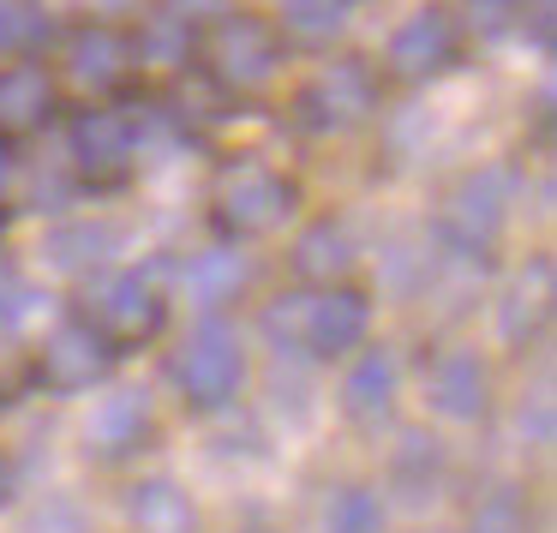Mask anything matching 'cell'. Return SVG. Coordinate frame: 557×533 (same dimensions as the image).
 Segmentation results:
<instances>
[{"label": "cell", "mask_w": 557, "mask_h": 533, "mask_svg": "<svg viewBox=\"0 0 557 533\" xmlns=\"http://www.w3.org/2000/svg\"><path fill=\"white\" fill-rule=\"evenodd\" d=\"M169 377L181 384L186 401H198V408H222V401L240 389V377H246V348H240V336H234L222 318L193 324V330L181 336V348L169 354Z\"/></svg>", "instance_id": "cell-1"}, {"label": "cell", "mask_w": 557, "mask_h": 533, "mask_svg": "<svg viewBox=\"0 0 557 533\" xmlns=\"http://www.w3.org/2000/svg\"><path fill=\"white\" fill-rule=\"evenodd\" d=\"M372 330V306L354 288H324V294H300L294 300V342L318 360H336V354H354Z\"/></svg>", "instance_id": "cell-2"}, {"label": "cell", "mask_w": 557, "mask_h": 533, "mask_svg": "<svg viewBox=\"0 0 557 533\" xmlns=\"http://www.w3.org/2000/svg\"><path fill=\"white\" fill-rule=\"evenodd\" d=\"M90 324L102 330V336H121V342H138V336H157L162 330V294L150 288L138 270H109V276H97V288H90Z\"/></svg>", "instance_id": "cell-3"}, {"label": "cell", "mask_w": 557, "mask_h": 533, "mask_svg": "<svg viewBox=\"0 0 557 533\" xmlns=\"http://www.w3.org/2000/svg\"><path fill=\"white\" fill-rule=\"evenodd\" d=\"M509 198H516V174L509 169H480L456 198H449V240L461 252H485L497 240V228L509 222Z\"/></svg>", "instance_id": "cell-4"}, {"label": "cell", "mask_w": 557, "mask_h": 533, "mask_svg": "<svg viewBox=\"0 0 557 533\" xmlns=\"http://www.w3.org/2000/svg\"><path fill=\"white\" fill-rule=\"evenodd\" d=\"M288 210H294V186L276 169H264V162L228 169V181H222V216L240 234H276L288 222Z\"/></svg>", "instance_id": "cell-5"}, {"label": "cell", "mask_w": 557, "mask_h": 533, "mask_svg": "<svg viewBox=\"0 0 557 533\" xmlns=\"http://www.w3.org/2000/svg\"><path fill=\"white\" fill-rule=\"evenodd\" d=\"M109 360H114L109 336L97 324H85V318H66V324H54L42 336V377L54 389H97Z\"/></svg>", "instance_id": "cell-6"}, {"label": "cell", "mask_w": 557, "mask_h": 533, "mask_svg": "<svg viewBox=\"0 0 557 533\" xmlns=\"http://www.w3.org/2000/svg\"><path fill=\"white\" fill-rule=\"evenodd\" d=\"M485 365L473 348H444L432 360V372H425V408L437 413V420L449 425H468L485 413Z\"/></svg>", "instance_id": "cell-7"}, {"label": "cell", "mask_w": 557, "mask_h": 533, "mask_svg": "<svg viewBox=\"0 0 557 533\" xmlns=\"http://www.w3.org/2000/svg\"><path fill=\"white\" fill-rule=\"evenodd\" d=\"M449 49H456V18H449L444 7H413V13L389 30V66L408 73V78L437 73V66L449 61Z\"/></svg>", "instance_id": "cell-8"}, {"label": "cell", "mask_w": 557, "mask_h": 533, "mask_svg": "<svg viewBox=\"0 0 557 533\" xmlns=\"http://www.w3.org/2000/svg\"><path fill=\"white\" fill-rule=\"evenodd\" d=\"M216 61L240 90H258L282 73V42L264 18H228L222 37H216Z\"/></svg>", "instance_id": "cell-9"}, {"label": "cell", "mask_w": 557, "mask_h": 533, "mask_svg": "<svg viewBox=\"0 0 557 533\" xmlns=\"http://www.w3.org/2000/svg\"><path fill=\"white\" fill-rule=\"evenodd\" d=\"M396 389H401V360L396 348H360L342 377V408L354 413L360 425H377L389 408H396Z\"/></svg>", "instance_id": "cell-10"}, {"label": "cell", "mask_w": 557, "mask_h": 533, "mask_svg": "<svg viewBox=\"0 0 557 533\" xmlns=\"http://www.w3.org/2000/svg\"><path fill=\"white\" fill-rule=\"evenodd\" d=\"M145 432H150V396L138 384H121L109 396H97V408L85 420L90 449H102V456H126L133 444H145Z\"/></svg>", "instance_id": "cell-11"}, {"label": "cell", "mask_w": 557, "mask_h": 533, "mask_svg": "<svg viewBox=\"0 0 557 533\" xmlns=\"http://www.w3.org/2000/svg\"><path fill=\"white\" fill-rule=\"evenodd\" d=\"M372 102H377L372 73L354 66V61H330L324 73L306 85V109H312V121H324V126L360 121V114H372Z\"/></svg>", "instance_id": "cell-12"}, {"label": "cell", "mask_w": 557, "mask_h": 533, "mask_svg": "<svg viewBox=\"0 0 557 533\" xmlns=\"http://www.w3.org/2000/svg\"><path fill=\"white\" fill-rule=\"evenodd\" d=\"M73 157H78V169H85V174H121L126 162L138 157V150H133V121H121L114 109L78 114V126H73Z\"/></svg>", "instance_id": "cell-13"}, {"label": "cell", "mask_w": 557, "mask_h": 533, "mask_svg": "<svg viewBox=\"0 0 557 533\" xmlns=\"http://www.w3.org/2000/svg\"><path fill=\"white\" fill-rule=\"evenodd\" d=\"M126 521L138 533H198V509L174 480H138L126 492Z\"/></svg>", "instance_id": "cell-14"}, {"label": "cell", "mask_w": 557, "mask_h": 533, "mask_svg": "<svg viewBox=\"0 0 557 533\" xmlns=\"http://www.w3.org/2000/svg\"><path fill=\"white\" fill-rule=\"evenodd\" d=\"M49 102H54L49 66H37V61L0 66V126H7V133H25V126H37L42 114H49Z\"/></svg>", "instance_id": "cell-15"}, {"label": "cell", "mask_w": 557, "mask_h": 533, "mask_svg": "<svg viewBox=\"0 0 557 533\" xmlns=\"http://www.w3.org/2000/svg\"><path fill=\"white\" fill-rule=\"evenodd\" d=\"M246 276H252V264L234 246H210V252H193V264L181 270V288L193 306H222L246 288Z\"/></svg>", "instance_id": "cell-16"}, {"label": "cell", "mask_w": 557, "mask_h": 533, "mask_svg": "<svg viewBox=\"0 0 557 533\" xmlns=\"http://www.w3.org/2000/svg\"><path fill=\"white\" fill-rule=\"evenodd\" d=\"M109 252H114V228H97V222H61V228L42 234V264L54 276H85Z\"/></svg>", "instance_id": "cell-17"}, {"label": "cell", "mask_w": 557, "mask_h": 533, "mask_svg": "<svg viewBox=\"0 0 557 533\" xmlns=\"http://www.w3.org/2000/svg\"><path fill=\"white\" fill-rule=\"evenodd\" d=\"M354 240L348 228H336V222H312V228H300V240H294V270H300L306 282H330L336 288V276H348L354 270Z\"/></svg>", "instance_id": "cell-18"}, {"label": "cell", "mask_w": 557, "mask_h": 533, "mask_svg": "<svg viewBox=\"0 0 557 533\" xmlns=\"http://www.w3.org/2000/svg\"><path fill=\"white\" fill-rule=\"evenodd\" d=\"M437 473H444L437 437H425V432H401L396 456H389V485H396V492H408V504H425V492L437 485Z\"/></svg>", "instance_id": "cell-19"}, {"label": "cell", "mask_w": 557, "mask_h": 533, "mask_svg": "<svg viewBox=\"0 0 557 533\" xmlns=\"http://www.w3.org/2000/svg\"><path fill=\"white\" fill-rule=\"evenodd\" d=\"M545 306H552V270L533 264V288H528V276H516V288L504 294V306H497V330H504L509 342H521L545 318Z\"/></svg>", "instance_id": "cell-20"}, {"label": "cell", "mask_w": 557, "mask_h": 533, "mask_svg": "<svg viewBox=\"0 0 557 533\" xmlns=\"http://www.w3.org/2000/svg\"><path fill=\"white\" fill-rule=\"evenodd\" d=\"M126 73V42L114 37V30H85V37L73 42V78L78 85H114V78Z\"/></svg>", "instance_id": "cell-21"}, {"label": "cell", "mask_w": 557, "mask_h": 533, "mask_svg": "<svg viewBox=\"0 0 557 533\" xmlns=\"http://www.w3.org/2000/svg\"><path fill=\"white\" fill-rule=\"evenodd\" d=\"M348 25V0H282V30L300 42H330Z\"/></svg>", "instance_id": "cell-22"}, {"label": "cell", "mask_w": 557, "mask_h": 533, "mask_svg": "<svg viewBox=\"0 0 557 533\" xmlns=\"http://www.w3.org/2000/svg\"><path fill=\"white\" fill-rule=\"evenodd\" d=\"M324 533H384V497L366 485H342L324 509Z\"/></svg>", "instance_id": "cell-23"}, {"label": "cell", "mask_w": 557, "mask_h": 533, "mask_svg": "<svg viewBox=\"0 0 557 533\" xmlns=\"http://www.w3.org/2000/svg\"><path fill=\"white\" fill-rule=\"evenodd\" d=\"M468 533H533L528 497L516 485H497L492 497H480V509L468 516Z\"/></svg>", "instance_id": "cell-24"}, {"label": "cell", "mask_w": 557, "mask_h": 533, "mask_svg": "<svg viewBox=\"0 0 557 533\" xmlns=\"http://www.w3.org/2000/svg\"><path fill=\"white\" fill-rule=\"evenodd\" d=\"M186 49H193V25L174 13H157L145 25V37H138V54H145V66H181Z\"/></svg>", "instance_id": "cell-25"}, {"label": "cell", "mask_w": 557, "mask_h": 533, "mask_svg": "<svg viewBox=\"0 0 557 533\" xmlns=\"http://www.w3.org/2000/svg\"><path fill=\"white\" fill-rule=\"evenodd\" d=\"M42 318H49V294L30 288V282H0V336L42 330Z\"/></svg>", "instance_id": "cell-26"}, {"label": "cell", "mask_w": 557, "mask_h": 533, "mask_svg": "<svg viewBox=\"0 0 557 533\" xmlns=\"http://www.w3.org/2000/svg\"><path fill=\"white\" fill-rule=\"evenodd\" d=\"M516 425H521V437L533 432V444H552V401L545 396H533V401H521V413H516Z\"/></svg>", "instance_id": "cell-27"}, {"label": "cell", "mask_w": 557, "mask_h": 533, "mask_svg": "<svg viewBox=\"0 0 557 533\" xmlns=\"http://www.w3.org/2000/svg\"><path fill=\"white\" fill-rule=\"evenodd\" d=\"M516 25V7L509 0H473V30H485V37H497V30Z\"/></svg>", "instance_id": "cell-28"}, {"label": "cell", "mask_w": 557, "mask_h": 533, "mask_svg": "<svg viewBox=\"0 0 557 533\" xmlns=\"http://www.w3.org/2000/svg\"><path fill=\"white\" fill-rule=\"evenodd\" d=\"M25 30H30L25 7H18V0H0V54L18 49V42H25Z\"/></svg>", "instance_id": "cell-29"}, {"label": "cell", "mask_w": 557, "mask_h": 533, "mask_svg": "<svg viewBox=\"0 0 557 533\" xmlns=\"http://www.w3.org/2000/svg\"><path fill=\"white\" fill-rule=\"evenodd\" d=\"M222 7H228V0H169V13L186 18V25H193V18H205V13H222Z\"/></svg>", "instance_id": "cell-30"}, {"label": "cell", "mask_w": 557, "mask_h": 533, "mask_svg": "<svg viewBox=\"0 0 557 533\" xmlns=\"http://www.w3.org/2000/svg\"><path fill=\"white\" fill-rule=\"evenodd\" d=\"M85 7H97V13H121V7H133V0H85Z\"/></svg>", "instance_id": "cell-31"}, {"label": "cell", "mask_w": 557, "mask_h": 533, "mask_svg": "<svg viewBox=\"0 0 557 533\" xmlns=\"http://www.w3.org/2000/svg\"><path fill=\"white\" fill-rule=\"evenodd\" d=\"M7 181H13V162H7V145H0V193H7Z\"/></svg>", "instance_id": "cell-32"}, {"label": "cell", "mask_w": 557, "mask_h": 533, "mask_svg": "<svg viewBox=\"0 0 557 533\" xmlns=\"http://www.w3.org/2000/svg\"><path fill=\"white\" fill-rule=\"evenodd\" d=\"M7 497H13V473L0 468V504H7Z\"/></svg>", "instance_id": "cell-33"}]
</instances>
